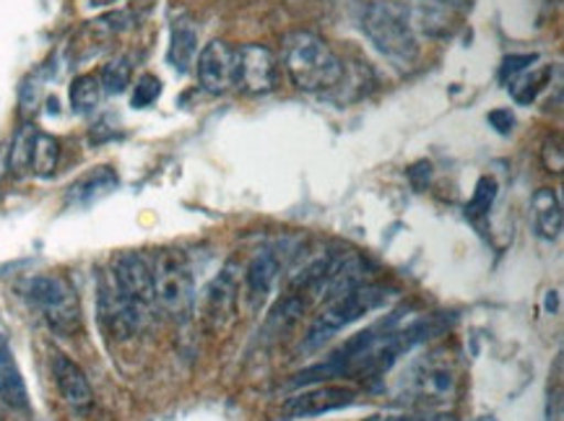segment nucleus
Returning a JSON list of instances; mask_svg holds the SVG:
<instances>
[{"instance_id":"1","label":"nucleus","mask_w":564,"mask_h":421,"mask_svg":"<svg viewBox=\"0 0 564 421\" xmlns=\"http://www.w3.org/2000/svg\"><path fill=\"white\" fill-rule=\"evenodd\" d=\"M430 323L411 321L393 312L386 321L370 325L357 336H351L341 348H336L323 365L310 367L296 375L294 385H310L321 380H336V377H351V380H375L382 377L395 365L403 354L430 336Z\"/></svg>"},{"instance_id":"2","label":"nucleus","mask_w":564,"mask_h":421,"mask_svg":"<svg viewBox=\"0 0 564 421\" xmlns=\"http://www.w3.org/2000/svg\"><path fill=\"white\" fill-rule=\"evenodd\" d=\"M284 65L296 89L325 91L344 78V63L321 37L296 32L284 42Z\"/></svg>"},{"instance_id":"3","label":"nucleus","mask_w":564,"mask_h":421,"mask_svg":"<svg viewBox=\"0 0 564 421\" xmlns=\"http://www.w3.org/2000/svg\"><path fill=\"white\" fill-rule=\"evenodd\" d=\"M390 296H393V289L386 284H361L346 289L344 294H338L334 302L325 307L321 315L315 317V323L310 325L305 336V348L313 352V348H321L325 341L338 336L344 328H349L351 323L361 321L370 312L380 310L382 304H388Z\"/></svg>"},{"instance_id":"4","label":"nucleus","mask_w":564,"mask_h":421,"mask_svg":"<svg viewBox=\"0 0 564 421\" xmlns=\"http://www.w3.org/2000/svg\"><path fill=\"white\" fill-rule=\"evenodd\" d=\"M361 32L390 61L409 65L419 55V42L409 13L393 3H370L359 17Z\"/></svg>"},{"instance_id":"5","label":"nucleus","mask_w":564,"mask_h":421,"mask_svg":"<svg viewBox=\"0 0 564 421\" xmlns=\"http://www.w3.org/2000/svg\"><path fill=\"white\" fill-rule=\"evenodd\" d=\"M26 296L55 333L74 336L82 331V302H78L76 289L65 276H34L26 284Z\"/></svg>"},{"instance_id":"6","label":"nucleus","mask_w":564,"mask_h":421,"mask_svg":"<svg viewBox=\"0 0 564 421\" xmlns=\"http://www.w3.org/2000/svg\"><path fill=\"white\" fill-rule=\"evenodd\" d=\"M151 276H154V300L159 307L172 317H185L193 307L195 287L183 252L159 250L151 260Z\"/></svg>"},{"instance_id":"7","label":"nucleus","mask_w":564,"mask_h":421,"mask_svg":"<svg viewBox=\"0 0 564 421\" xmlns=\"http://www.w3.org/2000/svg\"><path fill=\"white\" fill-rule=\"evenodd\" d=\"M455 369L447 365L445 359L424 357L416 365L409 367V373L401 380V393L409 398L411 403L419 406H440L447 403L455 396Z\"/></svg>"},{"instance_id":"8","label":"nucleus","mask_w":564,"mask_h":421,"mask_svg":"<svg viewBox=\"0 0 564 421\" xmlns=\"http://www.w3.org/2000/svg\"><path fill=\"white\" fill-rule=\"evenodd\" d=\"M97 307L99 323H102L105 333L118 341L133 338L135 333L141 331L143 321H147V312H141L133 302L122 296L120 289L115 287V281L110 279V273H105L102 281H99Z\"/></svg>"},{"instance_id":"9","label":"nucleus","mask_w":564,"mask_h":421,"mask_svg":"<svg viewBox=\"0 0 564 421\" xmlns=\"http://www.w3.org/2000/svg\"><path fill=\"white\" fill-rule=\"evenodd\" d=\"M110 279L120 289L122 296L130 300L141 312L156 307L154 300V276H151V260L141 252H120L110 266Z\"/></svg>"},{"instance_id":"10","label":"nucleus","mask_w":564,"mask_h":421,"mask_svg":"<svg viewBox=\"0 0 564 421\" xmlns=\"http://www.w3.org/2000/svg\"><path fill=\"white\" fill-rule=\"evenodd\" d=\"M357 390L346 388V385H315V388L286 398L284 406H281V421L323 417V413L349 409V406L357 403Z\"/></svg>"},{"instance_id":"11","label":"nucleus","mask_w":564,"mask_h":421,"mask_svg":"<svg viewBox=\"0 0 564 421\" xmlns=\"http://www.w3.org/2000/svg\"><path fill=\"white\" fill-rule=\"evenodd\" d=\"M231 86L248 94H265L276 86V57L269 47L242 45L235 50Z\"/></svg>"},{"instance_id":"12","label":"nucleus","mask_w":564,"mask_h":421,"mask_svg":"<svg viewBox=\"0 0 564 421\" xmlns=\"http://www.w3.org/2000/svg\"><path fill=\"white\" fill-rule=\"evenodd\" d=\"M235 71V50L227 42H208L198 55V82L208 94H224L231 89Z\"/></svg>"},{"instance_id":"13","label":"nucleus","mask_w":564,"mask_h":421,"mask_svg":"<svg viewBox=\"0 0 564 421\" xmlns=\"http://www.w3.org/2000/svg\"><path fill=\"white\" fill-rule=\"evenodd\" d=\"M53 377L57 390H61L63 401L76 411H86L94 403V390L89 385V377L74 359H68L65 354H55L53 357Z\"/></svg>"},{"instance_id":"14","label":"nucleus","mask_w":564,"mask_h":421,"mask_svg":"<svg viewBox=\"0 0 564 421\" xmlns=\"http://www.w3.org/2000/svg\"><path fill=\"white\" fill-rule=\"evenodd\" d=\"M0 398L11 406V409H26L29 393L21 369L13 359L9 341L0 336Z\"/></svg>"},{"instance_id":"15","label":"nucleus","mask_w":564,"mask_h":421,"mask_svg":"<svg viewBox=\"0 0 564 421\" xmlns=\"http://www.w3.org/2000/svg\"><path fill=\"white\" fill-rule=\"evenodd\" d=\"M276 276H279V258L273 250L260 252L250 260L248 271H245V289H248V296L252 300V304L263 302L265 296L271 294L273 284H276Z\"/></svg>"},{"instance_id":"16","label":"nucleus","mask_w":564,"mask_h":421,"mask_svg":"<svg viewBox=\"0 0 564 421\" xmlns=\"http://www.w3.org/2000/svg\"><path fill=\"white\" fill-rule=\"evenodd\" d=\"M235 302H237V276L231 268H224L219 279H216L206 292V317L221 328L224 321H229L231 310H235Z\"/></svg>"},{"instance_id":"17","label":"nucleus","mask_w":564,"mask_h":421,"mask_svg":"<svg viewBox=\"0 0 564 421\" xmlns=\"http://www.w3.org/2000/svg\"><path fill=\"white\" fill-rule=\"evenodd\" d=\"M533 222H536V231L544 239H556L562 231V203L556 198L554 191L541 187L533 195Z\"/></svg>"},{"instance_id":"18","label":"nucleus","mask_w":564,"mask_h":421,"mask_svg":"<svg viewBox=\"0 0 564 421\" xmlns=\"http://www.w3.org/2000/svg\"><path fill=\"white\" fill-rule=\"evenodd\" d=\"M115 185H118V174H115L110 166H97V170L84 174L76 185H70L68 201L78 203V206H86V203L102 198V195L110 193Z\"/></svg>"},{"instance_id":"19","label":"nucleus","mask_w":564,"mask_h":421,"mask_svg":"<svg viewBox=\"0 0 564 421\" xmlns=\"http://www.w3.org/2000/svg\"><path fill=\"white\" fill-rule=\"evenodd\" d=\"M198 53V32L187 24V21H180V24L172 26V40H170V53L167 61L180 74H185L193 65V57Z\"/></svg>"},{"instance_id":"20","label":"nucleus","mask_w":564,"mask_h":421,"mask_svg":"<svg viewBox=\"0 0 564 421\" xmlns=\"http://www.w3.org/2000/svg\"><path fill=\"white\" fill-rule=\"evenodd\" d=\"M57 159H61V143H57V138L37 130L32 143V172L37 177H50L57 170Z\"/></svg>"},{"instance_id":"21","label":"nucleus","mask_w":564,"mask_h":421,"mask_svg":"<svg viewBox=\"0 0 564 421\" xmlns=\"http://www.w3.org/2000/svg\"><path fill=\"white\" fill-rule=\"evenodd\" d=\"M99 99H102V84H99L97 76L86 74V76L74 78V84H70V107H74V112L78 115L94 112V107L99 105Z\"/></svg>"},{"instance_id":"22","label":"nucleus","mask_w":564,"mask_h":421,"mask_svg":"<svg viewBox=\"0 0 564 421\" xmlns=\"http://www.w3.org/2000/svg\"><path fill=\"white\" fill-rule=\"evenodd\" d=\"M549 76H552V65H541V68L533 71V74H528L525 71L523 76L510 84L512 99H516L518 105H531V101L544 91V86L549 84Z\"/></svg>"},{"instance_id":"23","label":"nucleus","mask_w":564,"mask_h":421,"mask_svg":"<svg viewBox=\"0 0 564 421\" xmlns=\"http://www.w3.org/2000/svg\"><path fill=\"white\" fill-rule=\"evenodd\" d=\"M102 91L107 94H122L128 89L130 84V63L128 57H115V61H110L105 65L102 71Z\"/></svg>"},{"instance_id":"24","label":"nucleus","mask_w":564,"mask_h":421,"mask_svg":"<svg viewBox=\"0 0 564 421\" xmlns=\"http://www.w3.org/2000/svg\"><path fill=\"white\" fill-rule=\"evenodd\" d=\"M34 133H37V130L34 128H24V130H19V136H17V141H13V147H11V170L17 172V174H24V172H29L32 170V143H34Z\"/></svg>"},{"instance_id":"25","label":"nucleus","mask_w":564,"mask_h":421,"mask_svg":"<svg viewBox=\"0 0 564 421\" xmlns=\"http://www.w3.org/2000/svg\"><path fill=\"white\" fill-rule=\"evenodd\" d=\"M495 198H497V183L491 177H481L479 185H476V191H474L471 203L466 206L468 216H471V219H476V216H484L491 208Z\"/></svg>"},{"instance_id":"26","label":"nucleus","mask_w":564,"mask_h":421,"mask_svg":"<svg viewBox=\"0 0 564 421\" xmlns=\"http://www.w3.org/2000/svg\"><path fill=\"white\" fill-rule=\"evenodd\" d=\"M159 94H162V82H159L156 76L147 74L139 78V84H135V89H133V99L130 101H133L135 110H143V107L154 105V101L159 99Z\"/></svg>"},{"instance_id":"27","label":"nucleus","mask_w":564,"mask_h":421,"mask_svg":"<svg viewBox=\"0 0 564 421\" xmlns=\"http://www.w3.org/2000/svg\"><path fill=\"white\" fill-rule=\"evenodd\" d=\"M539 61V55H508L502 61V68H500V82L505 86H510L516 78H520L525 74L528 68H531L533 63Z\"/></svg>"},{"instance_id":"28","label":"nucleus","mask_w":564,"mask_h":421,"mask_svg":"<svg viewBox=\"0 0 564 421\" xmlns=\"http://www.w3.org/2000/svg\"><path fill=\"white\" fill-rule=\"evenodd\" d=\"M489 122L500 130V133H510L512 126H516V118H512L510 110H495L489 112Z\"/></svg>"},{"instance_id":"29","label":"nucleus","mask_w":564,"mask_h":421,"mask_svg":"<svg viewBox=\"0 0 564 421\" xmlns=\"http://www.w3.org/2000/svg\"><path fill=\"white\" fill-rule=\"evenodd\" d=\"M393 421H453L451 417H398Z\"/></svg>"}]
</instances>
